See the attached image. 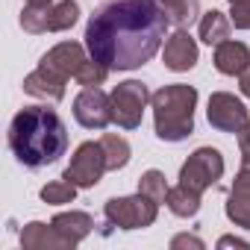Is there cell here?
<instances>
[{
    "label": "cell",
    "mask_w": 250,
    "mask_h": 250,
    "mask_svg": "<svg viewBox=\"0 0 250 250\" xmlns=\"http://www.w3.org/2000/svg\"><path fill=\"white\" fill-rule=\"evenodd\" d=\"M109 97H112V124H118L121 130L142 127L145 109L150 103V91H147L145 83H139V80L118 83Z\"/></svg>",
    "instance_id": "obj_5"
},
{
    "label": "cell",
    "mask_w": 250,
    "mask_h": 250,
    "mask_svg": "<svg viewBox=\"0 0 250 250\" xmlns=\"http://www.w3.org/2000/svg\"><path fill=\"white\" fill-rule=\"evenodd\" d=\"M85 59L88 56H85V47L80 42H59L56 47H50L42 56L39 68H44V71H50V74H56L59 80L68 83V77H77V71L85 65Z\"/></svg>",
    "instance_id": "obj_10"
},
{
    "label": "cell",
    "mask_w": 250,
    "mask_h": 250,
    "mask_svg": "<svg viewBox=\"0 0 250 250\" xmlns=\"http://www.w3.org/2000/svg\"><path fill=\"white\" fill-rule=\"evenodd\" d=\"M9 150L24 168H44L65 156L68 130L56 109L24 106L9 124Z\"/></svg>",
    "instance_id": "obj_2"
},
{
    "label": "cell",
    "mask_w": 250,
    "mask_h": 250,
    "mask_svg": "<svg viewBox=\"0 0 250 250\" xmlns=\"http://www.w3.org/2000/svg\"><path fill=\"white\" fill-rule=\"evenodd\" d=\"M103 215L118 229H145V227L156 224L159 203L139 191L133 197H112V200H106Z\"/></svg>",
    "instance_id": "obj_4"
},
{
    "label": "cell",
    "mask_w": 250,
    "mask_h": 250,
    "mask_svg": "<svg viewBox=\"0 0 250 250\" xmlns=\"http://www.w3.org/2000/svg\"><path fill=\"white\" fill-rule=\"evenodd\" d=\"M139 191H142V194H147V197H153L156 203H165V197H168L165 174H162V171H156V168L145 171V174H142V180H139Z\"/></svg>",
    "instance_id": "obj_24"
},
{
    "label": "cell",
    "mask_w": 250,
    "mask_h": 250,
    "mask_svg": "<svg viewBox=\"0 0 250 250\" xmlns=\"http://www.w3.org/2000/svg\"><path fill=\"white\" fill-rule=\"evenodd\" d=\"M206 118H209L212 127L221 130V133H241L244 124L250 121L247 106H244L235 94H229V91H215V94L209 97Z\"/></svg>",
    "instance_id": "obj_9"
},
{
    "label": "cell",
    "mask_w": 250,
    "mask_h": 250,
    "mask_svg": "<svg viewBox=\"0 0 250 250\" xmlns=\"http://www.w3.org/2000/svg\"><path fill=\"white\" fill-rule=\"evenodd\" d=\"M21 247L24 250H71L74 244L53 227L42 221H30L21 229Z\"/></svg>",
    "instance_id": "obj_13"
},
{
    "label": "cell",
    "mask_w": 250,
    "mask_h": 250,
    "mask_svg": "<svg viewBox=\"0 0 250 250\" xmlns=\"http://www.w3.org/2000/svg\"><path fill=\"white\" fill-rule=\"evenodd\" d=\"M153 106V130L162 142H186L194 133V106H197V88L186 83L162 85L150 94Z\"/></svg>",
    "instance_id": "obj_3"
},
{
    "label": "cell",
    "mask_w": 250,
    "mask_h": 250,
    "mask_svg": "<svg viewBox=\"0 0 250 250\" xmlns=\"http://www.w3.org/2000/svg\"><path fill=\"white\" fill-rule=\"evenodd\" d=\"M100 145H103L106 168H109V171H121V168H127V162H130V156H133V150H130V142H127V139H121V136H115V133H103Z\"/></svg>",
    "instance_id": "obj_20"
},
{
    "label": "cell",
    "mask_w": 250,
    "mask_h": 250,
    "mask_svg": "<svg viewBox=\"0 0 250 250\" xmlns=\"http://www.w3.org/2000/svg\"><path fill=\"white\" fill-rule=\"evenodd\" d=\"M227 218H229L235 227L250 229V165H241V171L235 174V180H232V186H229Z\"/></svg>",
    "instance_id": "obj_12"
},
{
    "label": "cell",
    "mask_w": 250,
    "mask_h": 250,
    "mask_svg": "<svg viewBox=\"0 0 250 250\" xmlns=\"http://www.w3.org/2000/svg\"><path fill=\"white\" fill-rule=\"evenodd\" d=\"M27 6H53V0H27Z\"/></svg>",
    "instance_id": "obj_31"
},
{
    "label": "cell",
    "mask_w": 250,
    "mask_h": 250,
    "mask_svg": "<svg viewBox=\"0 0 250 250\" xmlns=\"http://www.w3.org/2000/svg\"><path fill=\"white\" fill-rule=\"evenodd\" d=\"M24 91L39 97V100H50V103H59L65 97V80H59L56 74L44 71V68H36L33 74L24 77Z\"/></svg>",
    "instance_id": "obj_15"
},
{
    "label": "cell",
    "mask_w": 250,
    "mask_h": 250,
    "mask_svg": "<svg viewBox=\"0 0 250 250\" xmlns=\"http://www.w3.org/2000/svg\"><path fill=\"white\" fill-rule=\"evenodd\" d=\"M197 42L188 36V30H177L174 36H168V42H165V47H162V62H165V68L168 71H177V74H183V71H191L194 65H197Z\"/></svg>",
    "instance_id": "obj_11"
},
{
    "label": "cell",
    "mask_w": 250,
    "mask_h": 250,
    "mask_svg": "<svg viewBox=\"0 0 250 250\" xmlns=\"http://www.w3.org/2000/svg\"><path fill=\"white\" fill-rule=\"evenodd\" d=\"M74 247L83 241V238H88L91 235V229H94V221H91V215L88 212H59V215H53V221H50Z\"/></svg>",
    "instance_id": "obj_16"
},
{
    "label": "cell",
    "mask_w": 250,
    "mask_h": 250,
    "mask_svg": "<svg viewBox=\"0 0 250 250\" xmlns=\"http://www.w3.org/2000/svg\"><path fill=\"white\" fill-rule=\"evenodd\" d=\"M229 21L235 30H250V0H229Z\"/></svg>",
    "instance_id": "obj_26"
},
{
    "label": "cell",
    "mask_w": 250,
    "mask_h": 250,
    "mask_svg": "<svg viewBox=\"0 0 250 250\" xmlns=\"http://www.w3.org/2000/svg\"><path fill=\"white\" fill-rule=\"evenodd\" d=\"M215 68L221 71V74H227V77H238L247 65H250V47L247 44H241V42H232V39H227V42H221L218 47H215Z\"/></svg>",
    "instance_id": "obj_14"
},
{
    "label": "cell",
    "mask_w": 250,
    "mask_h": 250,
    "mask_svg": "<svg viewBox=\"0 0 250 250\" xmlns=\"http://www.w3.org/2000/svg\"><path fill=\"white\" fill-rule=\"evenodd\" d=\"M42 200L44 203H50V206H62V203H74V197H77V186L71 183V180H53V183H47L42 191Z\"/></svg>",
    "instance_id": "obj_22"
},
{
    "label": "cell",
    "mask_w": 250,
    "mask_h": 250,
    "mask_svg": "<svg viewBox=\"0 0 250 250\" xmlns=\"http://www.w3.org/2000/svg\"><path fill=\"white\" fill-rule=\"evenodd\" d=\"M200 197L203 194H197V191H191V188H186V186H174V188H168V197H165V206L177 215V218H194L197 212H200Z\"/></svg>",
    "instance_id": "obj_18"
},
{
    "label": "cell",
    "mask_w": 250,
    "mask_h": 250,
    "mask_svg": "<svg viewBox=\"0 0 250 250\" xmlns=\"http://www.w3.org/2000/svg\"><path fill=\"white\" fill-rule=\"evenodd\" d=\"M47 24H50V6H24V12H21V27H24L30 36L50 33Z\"/></svg>",
    "instance_id": "obj_23"
},
{
    "label": "cell",
    "mask_w": 250,
    "mask_h": 250,
    "mask_svg": "<svg viewBox=\"0 0 250 250\" xmlns=\"http://www.w3.org/2000/svg\"><path fill=\"white\" fill-rule=\"evenodd\" d=\"M218 247H238V250H247L250 244L244 238H235V235H221L218 238Z\"/></svg>",
    "instance_id": "obj_29"
},
{
    "label": "cell",
    "mask_w": 250,
    "mask_h": 250,
    "mask_svg": "<svg viewBox=\"0 0 250 250\" xmlns=\"http://www.w3.org/2000/svg\"><path fill=\"white\" fill-rule=\"evenodd\" d=\"M74 118L85 130H106L112 124V97L100 85H88L74 97Z\"/></svg>",
    "instance_id": "obj_8"
},
{
    "label": "cell",
    "mask_w": 250,
    "mask_h": 250,
    "mask_svg": "<svg viewBox=\"0 0 250 250\" xmlns=\"http://www.w3.org/2000/svg\"><path fill=\"white\" fill-rule=\"evenodd\" d=\"M224 177V156L215 147H197L180 168V186L203 194Z\"/></svg>",
    "instance_id": "obj_6"
},
{
    "label": "cell",
    "mask_w": 250,
    "mask_h": 250,
    "mask_svg": "<svg viewBox=\"0 0 250 250\" xmlns=\"http://www.w3.org/2000/svg\"><path fill=\"white\" fill-rule=\"evenodd\" d=\"M106 77H109V68H106V65H100L97 59H85V65L77 71L74 80H77L83 88H88V85H103Z\"/></svg>",
    "instance_id": "obj_25"
},
{
    "label": "cell",
    "mask_w": 250,
    "mask_h": 250,
    "mask_svg": "<svg viewBox=\"0 0 250 250\" xmlns=\"http://www.w3.org/2000/svg\"><path fill=\"white\" fill-rule=\"evenodd\" d=\"M238 150H241V165H250V121L238 133Z\"/></svg>",
    "instance_id": "obj_28"
},
{
    "label": "cell",
    "mask_w": 250,
    "mask_h": 250,
    "mask_svg": "<svg viewBox=\"0 0 250 250\" xmlns=\"http://www.w3.org/2000/svg\"><path fill=\"white\" fill-rule=\"evenodd\" d=\"M229 30H232V21L224 15V12H218V9H209V12H203L200 15V42L203 44H221V42H227L229 39Z\"/></svg>",
    "instance_id": "obj_17"
},
{
    "label": "cell",
    "mask_w": 250,
    "mask_h": 250,
    "mask_svg": "<svg viewBox=\"0 0 250 250\" xmlns=\"http://www.w3.org/2000/svg\"><path fill=\"white\" fill-rule=\"evenodd\" d=\"M180 247H194V250H203L206 244H203V238L183 232V235H174V238H171V250H180Z\"/></svg>",
    "instance_id": "obj_27"
},
{
    "label": "cell",
    "mask_w": 250,
    "mask_h": 250,
    "mask_svg": "<svg viewBox=\"0 0 250 250\" xmlns=\"http://www.w3.org/2000/svg\"><path fill=\"white\" fill-rule=\"evenodd\" d=\"M168 24L159 0H103L85 24V47L109 71H133L156 56Z\"/></svg>",
    "instance_id": "obj_1"
},
{
    "label": "cell",
    "mask_w": 250,
    "mask_h": 250,
    "mask_svg": "<svg viewBox=\"0 0 250 250\" xmlns=\"http://www.w3.org/2000/svg\"><path fill=\"white\" fill-rule=\"evenodd\" d=\"M77 21H80V3H77V0H59V3L50 6V24H47V30L50 33H65Z\"/></svg>",
    "instance_id": "obj_21"
},
{
    "label": "cell",
    "mask_w": 250,
    "mask_h": 250,
    "mask_svg": "<svg viewBox=\"0 0 250 250\" xmlns=\"http://www.w3.org/2000/svg\"><path fill=\"white\" fill-rule=\"evenodd\" d=\"M159 3L177 30H188L194 21H200V0H159Z\"/></svg>",
    "instance_id": "obj_19"
},
{
    "label": "cell",
    "mask_w": 250,
    "mask_h": 250,
    "mask_svg": "<svg viewBox=\"0 0 250 250\" xmlns=\"http://www.w3.org/2000/svg\"><path fill=\"white\" fill-rule=\"evenodd\" d=\"M238 88H241V94H244V97H250V65L238 74Z\"/></svg>",
    "instance_id": "obj_30"
},
{
    "label": "cell",
    "mask_w": 250,
    "mask_h": 250,
    "mask_svg": "<svg viewBox=\"0 0 250 250\" xmlns=\"http://www.w3.org/2000/svg\"><path fill=\"white\" fill-rule=\"evenodd\" d=\"M106 153H103V145L100 142H83L74 156H71V165L65 168V180H71L77 188H94L103 174H106Z\"/></svg>",
    "instance_id": "obj_7"
}]
</instances>
